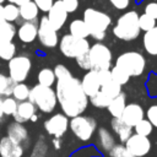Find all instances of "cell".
Masks as SVG:
<instances>
[{
    "label": "cell",
    "mask_w": 157,
    "mask_h": 157,
    "mask_svg": "<svg viewBox=\"0 0 157 157\" xmlns=\"http://www.w3.org/2000/svg\"><path fill=\"white\" fill-rule=\"evenodd\" d=\"M54 74L56 77L54 91L63 113L67 118L82 114L88 105V97L85 94L80 80L63 64L54 67Z\"/></svg>",
    "instance_id": "cell-1"
},
{
    "label": "cell",
    "mask_w": 157,
    "mask_h": 157,
    "mask_svg": "<svg viewBox=\"0 0 157 157\" xmlns=\"http://www.w3.org/2000/svg\"><path fill=\"white\" fill-rule=\"evenodd\" d=\"M83 22L88 28L90 36L97 40H102L105 37V31L112 23V18L103 11L87 7L83 12Z\"/></svg>",
    "instance_id": "cell-2"
},
{
    "label": "cell",
    "mask_w": 157,
    "mask_h": 157,
    "mask_svg": "<svg viewBox=\"0 0 157 157\" xmlns=\"http://www.w3.org/2000/svg\"><path fill=\"white\" fill-rule=\"evenodd\" d=\"M139 27V13L134 10L124 12L117 21L113 27V34L121 40L130 42L139 37L140 34Z\"/></svg>",
    "instance_id": "cell-3"
},
{
    "label": "cell",
    "mask_w": 157,
    "mask_h": 157,
    "mask_svg": "<svg viewBox=\"0 0 157 157\" xmlns=\"http://www.w3.org/2000/svg\"><path fill=\"white\" fill-rule=\"evenodd\" d=\"M28 101H31L37 109H39L42 113H52L56 108L58 99L55 91L52 87L42 86L37 83L29 90Z\"/></svg>",
    "instance_id": "cell-4"
},
{
    "label": "cell",
    "mask_w": 157,
    "mask_h": 157,
    "mask_svg": "<svg viewBox=\"0 0 157 157\" xmlns=\"http://www.w3.org/2000/svg\"><path fill=\"white\" fill-rule=\"evenodd\" d=\"M115 66L120 67L124 72L131 76H140L146 67V59L139 52H125L115 60Z\"/></svg>",
    "instance_id": "cell-5"
},
{
    "label": "cell",
    "mask_w": 157,
    "mask_h": 157,
    "mask_svg": "<svg viewBox=\"0 0 157 157\" xmlns=\"http://www.w3.org/2000/svg\"><path fill=\"white\" fill-rule=\"evenodd\" d=\"M69 128L71 132L81 141H90L97 130V123L92 117L76 115L69 120Z\"/></svg>",
    "instance_id": "cell-6"
},
{
    "label": "cell",
    "mask_w": 157,
    "mask_h": 157,
    "mask_svg": "<svg viewBox=\"0 0 157 157\" xmlns=\"http://www.w3.org/2000/svg\"><path fill=\"white\" fill-rule=\"evenodd\" d=\"M88 58L91 61V70H109L112 66L113 54L112 50L103 43H94L90 45Z\"/></svg>",
    "instance_id": "cell-7"
},
{
    "label": "cell",
    "mask_w": 157,
    "mask_h": 157,
    "mask_svg": "<svg viewBox=\"0 0 157 157\" xmlns=\"http://www.w3.org/2000/svg\"><path fill=\"white\" fill-rule=\"evenodd\" d=\"M7 69H9V77L12 80L13 83L25 82L32 69L31 58L26 54L15 55L12 59L9 60Z\"/></svg>",
    "instance_id": "cell-8"
},
{
    "label": "cell",
    "mask_w": 157,
    "mask_h": 157,
    "mask_svg": "<svg viewBox=\"0 0 157 157\" xmlns=\"http://www.w3.org/2000/svg\"><path fill=\"white\" fill-rule=\"evenodd\" d=\"M59 49L61 54L66 58H77L82 54H86L90 49L88 40L86 38H77L71 34H64L59 43Z\"/></svg>",
    "instance_id": "cell-9"
},
{
    "label": "cell",
    "mask_w": 157,
    "mask_h": 157,
    "mask_svg": "<svg viewBox=\"0 0 157 157\" xmlns=\"http://www.w3.org/2000/svg\"><path fill=\"white\" fill-rule=\"evenodd\" d=\"M124 145L134 157L147 156L152 147V142L148 139V136H142L135 132L131 134V136L124 142Z\"/></svg>",
    "instance_id": "cell-10"
},
{
    "label": "cell",
    "mask_w": 157,
    "mask_h": 157,
    "mask_svg": "<svg viewBox=\"0 0 157 157\" xmlns=\"http://www.w3.org/2000/svg\"><path fill=\"white\" fill-rule=\"evenodd\" d=\"M37 38L39 43L45 48H54L59 43L58 38V31H55L52 25L49 23L47 16H43L38 23V32Z\"/></svg>",
    "instance_id": "cell-11"
},
{
    "label": "cell",
    "mask_w": 157,
    "mask_h": 157,
    "mask_svg": "<svg viewBox=\"0 0 157 157\" xmlns=\"http://www.w3.org/2000/svg\"><path fill=\"white\" fill-rule=\"evenodd\" d=\"M69 129V118L64 113H55L44 121V130L53 137H63Z\"/></svg>",
    "instance_id": "cell-12"
},
{
    "label": "cell",
    "mask_w": 157,
    "mask_h": 157,
    "mask_svg": "<svg viewBox=\"0 0 157 157\" xmlns=\"http://www.w3.org/2000/svg\"><path fill=\"white\" fill-rule=\"evenodd\" d=\"M47 18L55 31H59L63 28V26L65 25V22L67 20V12L63 6L61 0H56L53 2L50 9L48 10Z\"/></svg>",
    "instance_id": "cell-13"
},
{
    "label": "cell",
    "mask_w": 157,
    "mask_h": 157,
    "mask_svg": "<svg viewBox=\"0 0 157 157\" xmlns=\"http://www.w3.org/2000/svg\"><path fill=\"white\" fill-rule=\"evenodd\" d=\"M6 132L10 139H12L13 141L18 142L20 145H22L25 148L28 146L29 144V135H28V130L27 128L21 124V123H17V121H12L7 125V129H6Z\"/></svg>",
    "instance_id": "cell-14"
},
{
    "label": "cell",
    "mask_w": 157,
    "mask_h": 157,
    "mask_svg": "<svg viewBox=\"0 0 157 157\" xmlns=\"http://www.w3.org/2000/svg\"><path fill=\"white\" fill-rule=\"evenodd\" d=\"M25 147L9 136L0 139V157H23Z\"/></svg>",
    "instance_id": "cell-15"
},
{
    "label": "cell",
    "mask_w": 157,
    "mask_h": 157,
    "mask_svg": "<svg viewBox=\"0 0 157 157\" xmlns=\"http://www.w3.org/2000/svg\"><path fill=\"white\" fill-rule=\"evenodd\" d=\"M120 118L124 123H126L130 126H134L137 121L145 118V110L139 103H126Z\"/></svg>",
    "instance_id": "cell-16"
},
{
    "label": "cell",
    "mask_w": 157,
    "mask_h": 157,
    "mask_svg": "<svg viewBox=\"0 0 157 157\" xmlns=\"http://www.w3.org/2000/svg\"><path fill=\"white\" fill-rule=\"evenodd\" d=\"M80 82H81V87H82L85 94L88 98L92 97L93 94H96L101 88V82H99V77H98V71L97 70H88L83 75L82 80Z\"/></svg>",
    "instance_id": "cell-17"
},
{
    "label": "cell",
    "mask_w": 157,
    "mask_h": 157,
    "mask_svg": "<svg viewBox=\"0 0 157 157\" xmlns=\"http://www.w3.org/2000/svg\"><path fill=\"white\" fill-rule=\"evenodd\" d=\"M36 112H37V108L31 101H28V99L22 101V102L17 103V108H16L15 113L12 114V118L15 121L23 124L26 121H29L32 115L36 114Z\"/></svg>",
    "instance_id": "cell-18"
},
{
    "label": "cell",
    "mask_w": 157,
    "mask_h": 157,
    "mask_svg": "<svg viewBox=\"0 0 157 157\" xmlns=\"http://www.w3.org/2000/svg\"><path fill=\"white\" fill-rule=\"evenodd\" d=\"M38 25L36 21H23L18 28H16V34L22 43H32L37 39Z\"/></svg>",
    "instance_id": "cell-19"
},
{
    "label": "cell",
    "mask_w": 157,
    "mask_h": 157,
    "mask_svg": "<svg viewBox=\"0 0 157 157\" xmlns=\"http://www.w3.org/2000/svg\"><path fill=\"white\" fill-rule=\"evenodd\" d=\"M97 148L102 152V153H108L110 151V148L117 144L115 142V137L114 135L107 129V128H99L97 130Z\"/></svg>",
    "instance_id": "cell-20"
},
{
    "label": "cell",
    "mask_w": 157,
    "mask_h": 157,
    "mask_svg": "<svg viewBox=\"0 0 157 157\" xmlns=\"http://www.w3.org/2000/svg\"><path fill=\"white\" fill-rule=\"evenodd\" d=\"M110 128H112L113 132L118 136V140L121 144H124L131 136V134L134 132L132 126L124 123L121 118H113L112 121H110Z\"/></svg>",
    "instance_id": "cell-21"
},
{
    "label": "cell",
    "mask_w": 157,
    "mask_h": 157,
    "mask_svg": "<svg viewBox=\"0 0 157 157\" xmlns=\"http://www.w3.org/2000/svg\"><path fill=\"white\" fill-rule=\"evenodd\" d=\"M144 49L151 56H157V25L144 33Z\"/></svg>",
    "instance_id": "cell-22"
},
{
    "label": "cell",
    "mask_w": 157,
    "mask_h": 157,
    "mask_svg": "<svg viewBox=\"0 0 157 157\" xmlns=\"http://www.w3.org/2000/svg\"><path fill=\"white\" fill-rule=\"evenodd\" d=\"M125 105H126V96H125V93L121 92V93H119L117 97H114L110 101V103L108 104L107 109H108L109 114L113 118H120Z\"/></svg>",
    "instance_id": "cell-23"
},
{
    "label": "cell",
    "mask_w": 157,
    "mask_h": 157,
    "mask_svg": "<svg viewBox=\"0 0 157 157\" xmlns=\"http://www.w3.org/2000/svg\"><path fill=\"white\" fill-rule=\"evenodd\" d=\"M18 11H20V17L23 21H36L39 13L38 6L32 0L18 6Z\"/></svg>",
    "instance_id": "cell-24"
},
{
    "label": "cell",
    "mask_w": 157,
    "mask_h": 157,
    "mask_svg": "<svg viewBox=\"0 0 157 157\" xmlns=\"http://www.w3.org/2000/svg\"><path fill=\"white\" fill-rule=\"evenodd\" d=\"M69 34L77 38H87L90 36V32L83 20H74L69 25Z\"/></svg>",
    "instance_id": "cell-25"
},
{
    "label": "cell",
    "mask_w": 157,
    "mask_h": 157,
    "mask_svg": "<svg viewBox=\"0 0 157 157\" xmlns=\"http://www.w3.org/2000/svg\"><path fill=\"white\" fill-rule=\"evenodd\" d=\"M37 80H38V83L42 85V86H47V87H52L54 83H55V74H54V70L53 69H49V67H43L42 70H39L38 75H37Z\"/></svg>",
    "instance_id": "cell-26"
},
{
    "label": "cell",
    "mask_w": 157,
    "mask_h": 157,
    "mask_svg": "<svg viewBox=\"0 0 157 157\" xmlns=\"http://www.w3.org/2000/svg\"><path fill=\"white\" fill-rule=\"evenodd\" d=\"M29 87L25 83V82H17L13 85L12 87V92L11 96L12 98H15L17 102H22V101H27L28 96H29Z\"/></svg>",
    "instance_id": "cell-27"
},
{
    "label": "cell",
    "mask_w": 157,
    "mask_h": 157,
    "mask_svg": "<svg viewBox=\"0 0 157 157\" xmlns=\"http://www.w3.org/2000/svg\"><path fill=\"white\" fill-rule=\"evenodd\" d=\"M16 55V45L12 40H0V59L9 61Z\"/></svg>",
    "instance_id": "cell-28"
},
{
    "label": "cell",
    "mask_w": 157,
    "mask_h": 157,
    "mask_svg": "<svg viewBox=\"0 0 157 157\" xmlns=\"http://www.w3.org/2000/svg\"><path fill=\"white\" fill-rule=\"evenodd\" d=\"M99 156H102V152L94 145L80 147L78 150H76L70 155V157H99Z\"/></svg>",
    "instance_id": "cell-29"
},
{
    "label": "cell",
    "mask_w": 157,
    "mask_h": 157,
    "mask_svg": "<svg viewBox=\"0 0 157 157\" xmlns=\"http://www.w3.org/2000/svg\"><path fill=\"white\" fill-rule=\"evenodd\" d=\"M16 34V27L12 22H0V40H12Z\"/></svg>",
    "instance_id": "cell-30"
},
{
    "label": "cell",
    "mask_w": 157,
    "mask_h": 157,
    "mask_svg": "<svg viewBox=\"0 0 157 157\" xmlns=\"http://www.w3.org/2000/svg\"><path fill=\"white\" fill-rule=\"evenodd\" d=\"M99 91H102L104 94H107L109 98L113 99V98L117 97L119 93H121V86L118 85L117 82H114L113 80H110V81H108V82L101 85Z\"/></svg>",
    "instance_id": "cell-31"
},
{
    "label": "cell",
    "mask_w": 157,
    "mask_h": 157,
    "mask_svg": "<svg viewBox=\"0 0 157 157\" xmlns=\"http://www.w3.org/2000/svg\"><path fill=\"white\" fill-rule=\"evenodd\" d=\"M132 130H134L135 134H139V135H142V136H150L153 131V126L146 118H144L132 126Z\"/></svg>",
    "instance_id": "cell-32"
},
{
    "label": "cell",
    "mask_w": 157,
    "mask_h": 157,
    "mask_svg": "<svg viewBox=\"0 0 157 157\" xmlns=\"http://www.w3.org/2000/svg\"><path fill=\"white\" fill-rule=\"evenodd\" d=\"M90 99V103L96 107V108H107L108 104L110 103L112 98H109L107 94H104L102 91H98L96 94H93L92 97L88 98Z\"/></svg>",
    "instance_id": "cell-33"
},
{
    "label": "cell",
    "mask_w": 157,
    "mask_h": 157,
    "mask_svg": "<svg viewBox=\"0 0 157 157\" xmlns=\"http://www.w3.org/2000/svg\"><path fill=\"white\" fill-rule=\"evenodd\" d=\"M13 82L12 80L6 76L5 74L0 72V96L4 97H10L11 92H12V87H13Z\"/></svg>",
    "instance_id": "cell-34"
},
{
    "label": "cell",
    "mask_w": 157,
    "mask_h": 157,
    "mask_svg": "<svg viewBox=\"0 0 157 157\" xmlns=\"http://www.w3.org/2000/svg\"><path fill=\"white\" fill-rule=\"evenodd\" d=\"M109 71H110L112 80H113L114 82H117L118 85H120V86L128 83L129 80H130V76H129L126 72H124L120 67H118V66H115V65H114L113 67H110Z\"/></svg>",
    "instance_id": "cell-35"
},
{
    "label": "cell",
    "mask_w": 157,
    "mask_h": 157,
    "mask_svg": "<svg viewBox=\"0 0 157 157\" xmlns=\"http://www.w3.org/2000/svg\"><path fill=\"white\" fill-rule=\"evenodd\" d=\"M4 18L7 22H16L20 18V11H18V6L15 4H6L4 6Z\"/></svg>",
    "instance_id": "cell-36"
},
{
    "label": "cell",
    "mask_w": 157,
    "mask_h": 157,
    "mask_svg": "<svg viewBox=\"0 0 157 157\" xmlns=\"http://www.w3.org/2000/svg\"><path fill=\"white\" fill-rule=\"evenodd\" d=\"M47 152H48V145L45 142V139L40 136L38 141L34 144L31 157H47Z\"/></svg>",
    "instance_id": "cell-37"
},
{
    "label": "cell",
    "mask_w": 157,
    "mask_h": 157,
    "mask_svg": "<svg viewBox=\"0 0 157 157\" xmlns=\"http://www.w3.org/2000/svg\"><path fill=\"white\" fill-rule=\"evenodd\" d=\"M156 25H157V21L153 20L152 17L147 16L146 13L139 15V27H140V31L147 32V31H150L151 28H153Z\"/></svg>",
    "instance_id": "cell-38"
},
{
    "label": "cell",
    "mask_w": 157,
    "mask_h": 157,
    "mask_svg": "<svg viewBox=\"0 0 157 157\" xmlns=\"http://www.w3.org/2000/svg\"><path fill=\"white\" fill-rule=\"evenodd\" d=\"M17 101L15 98L10 97H4L2 98V113L4 115H12L17 108Z\"/></svg>",
    "instance_id": "cell-39"
},
{
    "label": "cell",
    "mask_w": 157,
    "mask_h": 157,
    "mask_svg": "<svg viewBox=\"0 0 157 157\" xmlns=\"http://www.w3.org/2000/svg\"><path fill=\"white\" fill-rule=\"evenodd\" d=\"M109 157H134L124 144H115L108 152Z\"/></svg>",
    "instance_id": "cell-40"
},
{
    "label": "cell",
    "mask_w": 157,
    "mask_h": 157,
    "mask_svg": "<svg viewBox=\"0 0 157 157\" xmlns=\"http://www.w3.org/2000/svg\"><path fill=\"white\" fill-rule=\"evenodd\" d=\"M144 13L157 21V0H145L142 2Z\"/></svg>",
    "instance_id": "cell-41"
},
{
    "label": "cell",
    "mask_w": 157,
    "mask_h": 157,
    "mask_svg": "<svg viewBox=\"0 0 157 157\" xmlns=\"http://www.w3.org/2000/svg\"><path fill=\"white\" fill-rule=\"evenodd\" d=\"M146 119L152 124L153 128H157V99L147 108V112H145Z\"/></svg>",
    "instance_id": "cell-42"
},
{
    "label": "cell",
    "mask_w": 157,
    "mask_h": 157,
    "mask_svg": "<svg viewBox=\"0 0 157 157\" xmlns=\"http://www.w3.org/2000/svg\"><path fill=\"white\" fill-rule=\"evenodd\" d=\"M87 53H88V52H87ZM87 53H86V54H82V55H80V56H77V58H75L77 65H78L81 69L86 70V71L91 70V61H90V58H88V54H87Z\"/></svg>",
    "instance_id": "cell-43"
},
{
    "label": "cell",
    "mask_w": 157,
    "mask_h": 157,
    "mask_svg": "<svg viewBox=\"0 0 157 157\" xmlns=\"http://www.w3.org/2000/svg\"><path fill=\"white\" fill-rule=\"evenodd\" d=\"M61 4L67 13L75 12L78 7V0H61Z\"/></svg>",
    "instance_id": "cell-44"
},
{
    "label": "cell",
    "mask_w": 157,
    "mask_h": 157,
    "mask_svg": "<svg viewBox=\"0 0 157 157\" xmlns=\"http://www.w3.org/2000/svg\"><path fill=\"white\" fill-rule=\"evenodd\" d=\"M37 6H38V9L40 10V11H43V12H48V10L50 9V6L53 5V2H54V0H32Z\"/></svg>",
    "instance_id": "cell-45"
},
{
    "label": "cell",
    "mask_w": 157,
    "mask_h": 157,
    "mask_svg": "<svg viewBox=\"0 0 157 157\" xmlns=\"http://www.w3.org/2000/svg\"><path fill=\"white\" fill-rule=\"evenodd\" d=\"M109 1L118 10H125L130 4V0H109Z\"/></svg>",
    "instance_id": "cell-46"
},
{
    "label": "cell",
    "mask_w": 157,
    "mask_h": 157,
    "mask_svg": "<svg viewBox=\"0 0 157 157\" xmlns=\"http://www.w3.org/2000/svg\"><path fill=\"white\" fill-rule=\"evenodd\" d=\"M52 142H53V146H54L55 150H60L61 148V139L60 137H54Z\"/></svg>",
    "instance_id": "cell-47"
},
{
    "label": "cell",
    "mask_w": 157,
    "mask_h": 157,
    "mask_svg": "<svg viewBox=\"0 0 157 157\" xmlns=\"http://www.w3.org/2000/svg\"><path fill=\"white\" fill-rule=\"evenodd\" d=\"M9 2H11V4H15V5H17V6H21L22 4H25V2H27V1H29V0H7Z\"/></svg>",
    "instance_id": "cell-48"
},
{
    "label": "cell",
    "mask_w": 157,
    "mask_h": 157,
    "mask_svg": "<svg viewBox=\"0 0 157 157\" xmlns=\"http://www.w3.org/2000/svg\"><path fill=\"white\" fill-rule=\"evenodd\" d=\"M2 21H5V18H4V5L0 4V22H2Z\"/></svg>",
    "instance_id": "cell-49"
},
{
    "label": "cell",
    "mask_w": 157,
    "mask_h": 157,
    "mask_svg": "<svg viewBox=\"0 0 157 157\" xmlns=\"http://www.w3.org/2000/svg\"><path fill=\"white\" fill-rule=\"evenodd\" d=\"M4 118V113H2V97L0 96V121Z\"/></svg>",
    "instance_id": "cell-50"
},
{
    "label": "cell",
    "mask_w": 157,
    "mask_h": 157,
    "mask_svg": "<svg viewBox=\"0 0 157 157\" xmlns=\"http://www.w3.org/2000/svg\"><path fill=\"white\" fill-rule=\"evenodd\" d=\"M37 119H38V115H37V114H33L32 118H31V121H36Z\"/></svg>",
    "instance_id": "cell-51"
},
{
    "label": "cell",
    "mask_w": 157,
    "mask_h": 157,
    "mask_svg": "<svg viewBox=\"0 0 157 157\" xmlns=\"http://www.w3.org/2000/svg\"><path fill=\"white\" fill-rule=\"evenodd\" d=\"M4 1H5V0H0V4H2V2H4Z\"/></svg>",
    "instance_id": "cell-52"
},
{
    "label": "cell",
    "mask_w": 157,
    "mask_h": 157,
    "mask_svg": "<svg viewBox=\"0 0 157 157\" xmlns=\"http://www.w3.org/2000/svg\"><path fill=\"white\" fill-rule=\"evenodd\" d=\"M99 157H102V156H99Z\"/></svg>",
    "instance_id": "cell-53"
}]
</instances>
